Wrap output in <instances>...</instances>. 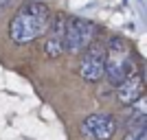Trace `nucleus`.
Segmentation results:
<instances>
[{
    "mask_svg": "<svg viewBox=\"0 0 147 140\" xmlns=\"http://www.w3.org/2000/svg\"><path fill=\"white\" fill-rule=\"evenodd\" d=\"M103 61H105V42L94 40L84 50V57H81V64H79L81 79L88 81V83L101 81L103 79Z\"/></svg>",
    "mask_w": 147,
    "mask_h": 140,
    "instance_id": "20e7f679",
    "label": "nucleus"
},
{
    "mask_svg": "<svg viewBox=\"0 0 147 140\" xmlns=\"http://www.w3.org/2000/svg\"><path fill=\"white\" fill-rule=\"evenodd\" d=\"M53 13L44 2L31 0L24 2L18 11L13 13L11 22H9V37L13 44H29L35 42L37 37H42L51 24Z\"/></svg>",
    "mask_w": 147,
    "mask_h": 140,
    "instance_id": "f257e3e1",
    "label": "nucleus"
},
{
    "mask_svg": "<svg viewBox=\"0 0 147 140\" xmlns=\"http://www.w3.org/2000/svg\"><path fill=\"white\" fill-rule=\"evenodd\" d=\"M132 68V46L125 37L112 35L105 42V61H103V77L112 85H119L123 77Z\"/></svg>",
    "mask_w": 147,
    "mask_h": 140,
    "instance_id": "f03ea898",
    "label": "nucleus"
},
{
    "mask_svg": "<svg viewBox=\"0 0 147 140\" xmlns=\"http://www.w3.org/2000/svg\"><path fill=\"white\" fill-rule=\"evenodd\" d=\"M117 118L108 112H94L81 121V134L92 140H112V136L117 134Z\"/></svg>",
    "mask_w": 147,
    "mask_h": 140,
    "instance_id": "39448f33",
    "label": "nucleus"
},
{
    "mask_svg": "<svg viewBox=\"0 0 147 140\" xmlns=\"http://www.w3.org/2000/svg\"><path fill=\"white\" fill-rule=\"evenodd\" d=\"M123 140H147V127H136V129H129L127 136Z\"/></svg>",
    "mask_w": 147,
    "mask_h": 140,
    "instance_id": "6e6552de",
    "label": "nucleus"
},
{
    "mask_svg": "<svg viewBox=\"0 0 147 140\" xmlns=\"http://www.w3.org/2000/svg\"><path fill=\"white\" fill-rule=\"evenodd\" d=\"M145 79H143V72L138 68H129V72L123 77V81L117 85V101L125 107H129L132 103H136L138 98L145 96Z\"/></svg>",
    "mask_w": 147,
    "mask_h": 140,
    "instance_id": "423d86ee",
    "label": "nucleus"
},
{
    "mask_svg": "<svg viewBox=\"0 0 147 140\" xmlns=\"http://www.w3.org/2000/svg\"><path fill=\"white\" fill-rule=\"evenodd\" d=\"M66 13H57L51 18V24L46 29V40H44V53L46 57L55 59V57L64 55V31H66Z\"/></svg>",
    "mask_w": 147,
    "mask_h": 140,
    "instance_id": "0eeeda50",
    "label": "nucleus"
},
{
    "mask_svg": "<svg viewBox=\"0 0 147 140\" xmlns=\"http://www.w3.org/2000/svg\"><path fill=\"white\" fill-rule=\"evenodd\" d=\"M13 5H16V0H0V15H2L7 9H11Z\"/></svg>",
    "mask_w": 147,
    "mask_h": 140,
    "instance_id": "1a4fd4ad",
    "label": "nucleus"
},
{
    "mask_svg": "<svg viewBox=\"0 0 147 140\" xmlns=\"http://www.w3.org/2000/svg\"><path fill=\"white\" fill-rule=\"evenodd\" d=\"M94 33L97 26L84 18H68L66 20V31H64V53L77 55L94 42Z\"/></svg>",
    "mask_w": 147,
    "mask_h": 140,
    "instance_id": "7ed1b4c3",
    "label": "nucleus"
}]
</instances>
